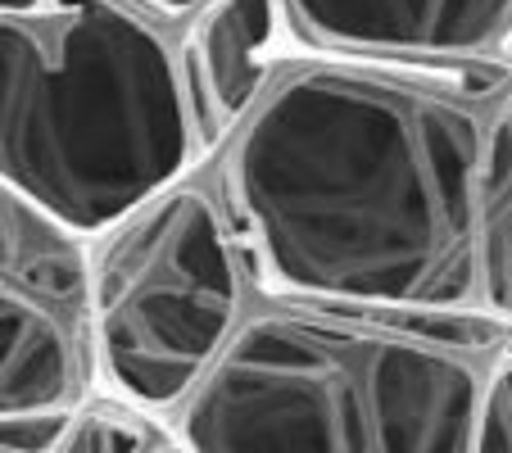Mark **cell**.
<instances>
[{
	"instance_id": "obj_1",
	"label": "cell",
	"mask_w": 512,
	"mask_h": 453,
	"mask_svg": "<svg viewBox=\"0 0 512 453\" xmlns=\"http://www.w3.org/2000/svg\"><path fill=\"white\" fill-rule=\"evenodd\" d=\"M508 73L290 50L204 164L259 290L485 313L481 173Z\"/></svg>"
},
{
	"instance_id": "obj_2",
	"label": "cell",
	"mask_w": 512,
	"mask_h": 453,
	"mask_svg": "<svg viewBox=\"0 0 512 453\" xmlns=\"http://www.w3.org/2000/svg\"><path fill=\"white\" fill-rule=\"evenodd\" d=\"M508 340L485 313L259 290L168 426L191 453H476Z\"/></svg>"
},
{
	"instance_id": "obj_3",
	"label": "cell",
	"mask_w": 512,
	"mask_h": 453,
	"mask_svg": "<svg viewBox=\"0 0 512 453\" xmlns=\"http://www.w3.org/2000/svg\"><path fill=\"white\" fill-rule=\"evenodd\" d=\"M204 164L182 23L141 0H0V186L96 241Z\"/></svg>"
},
{
	"instance_id": "obj_4",
	"label": "cell",
	"mask_w": 512,
	"mask_h": 453,
	"mask_svg": "<svg viewBox=\"0 0 512 453\" xmlns=\"http://www.w3.org/2000/svg\"><path fill=\"white\" fill-rule=\"evenodd\" d=\"M259 299V277L209 168L87 241L91 390L173 422Z\"/></svg>"
},
{
	"instance_id": "obj_5",
	"label": "cell",
	"mask_w": 512,
	"mask_h": 453,
	"mask_svg": "<svg viewBox=\"0 0 512 453\" xmlns=\"http://www.w3.org/2000/svg\"><path fill=\"white\" fill-rule=\"evenodd\" d=\"M87 395V241L0 186V426L68 417Z\"/></svg>"
},
{
	"instance_id": "obj_6",
	"label": "cell",
	"mask_w": 512,
	"mask_h": 453,
	"mask_svg": "<svg viewBox=\"0 0 512 453\" xmlns=\"http://www.w3.org/2000/svg\"><path fill=\"white\" fill-rule=\"evenodd\" d=\"M300 50L426 68H508L512 0H281Z\"/></svg>"
},
{
	"instance_id": "obj_7",
	"label": "cell",
	"mask_w": 512,
	"mask_h": 453,
	"mask_svg": "<svg viewBox=\"0 0 512 453\" xmlns=\"http://www.w3.org/2000/svg\"><path fill=\"white\" fill-rule=\"evenodd\" d=\"M290 50L295 41L281 0H209L191 23H182L186 87H191L209 159L254 109Z\"/></svg>"
},
{
	"instance_id": "obj_8",
	"label": "cell",
	"mask_w": 512,
	"mask_h": 453,
	"mask_svg": "<svg viewBox=\"0 0 512 453\" xmlns=\"http://www.w3.org/2000/svg\"><path fill=\"white\" fill-rule=\"evenodd\" d=\"M481 259L485 313L512 327V73L503 82L485 136L481 173Z\"/></svg>"
},
{
	"instance_id": "obj_9",
	"label": "cell",
	"mask_w": 512,
	"mask_h": 453,
	"mask_svg": "<svg viewBox=\"0 0 512 453\" xmlns=\"http://www.w3.org/2000/svg\"><path fill=\"white\" fill-rule=\"evenodd\" d=\"M50 453H191V449L177 440L168 422L145 417L136 408L91 390L73 408V417L64 422Z\"/></svg>"
},
{
	"instance_id": "obj_10",
	"label": "cell",
	"mask_w": 512,
	"mask_h": 453,
	"mask_svg": "<svg viewBox=\"0 0 512 453\" xmlns=\"http://www.w3.org/2000/svg\"><path fill=\"white\" fill-rule=\"evenodd\" d=\"M476 453H512V340L503 345V354L494 358L490 386H485Z\"/></svg>"
},
{
	"instance_id": "obj_11",
	"label": "cell",
	"mask_w": 512,
	"mask_h": 453,
	"mask_svg": "<svg viewBox=\"0 0 512 453\" xmlns=\"http://www.w3.org/2000/svg\"><path fill=\"white\" fill-rule=\"evenodd\" d=\"M73 417V413H68ZM68 417H50V422H14L0 426V453H50L64 431Z\"/></svg>"
},
{
	"instance_id": "obj_12",
	"label": "cell",
	"mask_w": 512,
	"mask_h": 453,
	"mask_svg": "<svg viewBox=\"0 0 512 453\" xmlns=\"http://www.w3.org/2000/svg\"><path fill=\"white\" fill-rule=\"evenodd\" d=\"M141 5L145 10H155L159 19H168V23H191L209 0H141Z\"/></svg>"
}]
</instances>
